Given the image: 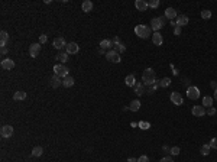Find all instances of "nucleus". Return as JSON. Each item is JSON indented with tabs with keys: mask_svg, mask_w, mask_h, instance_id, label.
<instances>
[{
	"mask_svg": "<svg viewBox=\"0 0 217 162\" xmlns=\"http://www.w3.org/2000/svg\"><path fill=\"white\" fill-rule=\"evenodd\" d=\"M57 59H58L61 64H65L67 61H68V54H67V52H59L58 55H57Z\"/></svg>",
	"mask_w": 217,
	"mask_h": 162,
	"instance_id": "nucleus-27",
	"label": "nucleus"
},
{
	"mask_svg": "<svg viewBox=\"0 0 217 162\" xmlns=\"http://www.w3.org/2000/svg\"><path fill=\"white\" fill-rule=\"evenodd\" d=\"M127 162H138V159H135V158H127Z\"/></svg>",
	"mask_w": 217,
	"mask_h": 162,
	"instance_id": "nucleus-45",
	"label": "nucleus"
},
{
	"mask_svg": "<svg viewBox=\"0 0 217 162\" xmlns=\"http://www.w3.org/2000/svg\"><path fill=\"white\" fill-rule=\"evenodd\" d=\"M0 135H2V137H6V139L12 137L13 136V127H12L10 124H5V126H2V129H0Z\"/></svg>",
	"mask_w": 217,
	"mask_h": 162,
	"instance_id": "nucleus-7",
	"label": "nucleus"
},
{
	"mask_svg": "<svg viewBox=\"0 0 217 162\" xmlns=\"http://www.w3.org/2000/svg\"><path fill=\"white\" fill-rule=\"evenodd\" d=\"M46 41H48V36H46V35H41L39 36V44H45Z\"/></svg>",
	"mask_w": 217,
	"mask_h": 162,
	"instance_id": "nucleus-40",
	"label": "nucleus"
},
{
	"mask_svg": "<svg viewBox=\"0 0 217 162\" xmlns=\"http://www.w3.org/2000/svg\"><path fill=\"white\" fill-rule=\"evenodd\" d=\"M164 18H153L151 20V29L152 31H155V32H159V29H162L164 28Z\"/></svg>",
	"mask_w": 217,
	"mask_h": 162,
	"instance_id": "nucleus-5",
	"label": "nucleus"
},
{
	"mask_svg": "<svg viewBox=\"0 0 217 162\" xmlns=\"http://www.w3.org/2000/svg\"><path fill=\"white\" fill-rule=\"evenodd\" d=\"M42 154H44V149H42L41 146H35V148L32 149V156H35V158L42 156Z\"/></svg>",
	"mask_w": 217,
	"mask_h": 162,
	"instance_id": "nucleus-29",
	"label": "nucleus"
},
{
	"mask_svg": "<svg viewBox=\"0 0 217 162\" xmlns=\"http://www.w3.org/2000/svg\"><path fill=\"white\" fill-rule=\"evenodd\" d=\"M159 162H174V161H172L171 156H164V158H162Z\"/></svg>",
	"mask_w": 217,
	"mask_h": 162,
	"instance_id": "nucleus-41",
	"label": "nucleus"
},
{
	"mask_svg": "<svg viewBox=\"0 0 217 162\" xmlns=\"http://www.w3.org/2000/svg\"><path fill=\"white\" fill-rule=\"evenodd\" d=\"M106 58H107V61H109V62H113V64H119V62L122 61V58H120V54H119L117 51H114V49L106 52Z\"/></svg>",
	"mask_w": 217,
	"mask_h": 162,
	"instance_id": "nucleus-4",
	"label": "nucleus"
},
{
	"mask_svg": "<svg viewBox=\"0 0 217 162\" xmlns=\"http://www.w3.org/2000/svg\"><path fill=\"white\" fill-rule=\"evenodd\" d=\"M201 18H203V19H210L211 18V12L210 10H201Z\"/></svg>",
	"mask_w": 217,
	"mask_h": 162,
	"instance_id": "nucleus-33",
	"label": "nucleus"
},
{
	"mask_svg": "<svg viewBox=\"0 0 217 162\" xmlns=\"http://www.w3.org/2000/svg\"><path fill=\"white\" fill-rule=\"evenodd\" d=\"M74 83H75V80H74L71 75H68V77H65L64 80H62V85H64L65 88H70V87H72V85H74Z\"/></svg>",
	"mask_w": 217,
	"mask_h": 162,
	"instance_id": "nucleus-20",
	"label": "nucleus"
},
{
	"mask_svg": "<svg viewBox=\"0 0 217 162\" xmlns=\"http://www.w3.org/2000/svg\"><path fill=\"white\" fill-rule=\"evenodd\" d=\"M52 45H54L55 49H62V48H65L67 46V42H65V39L62 38V36H58V38L54 39Z\"/></svg>",
	"mask_w": 217,
	"mask_h": 162,
	"instance_id": "nucleus-11",
	"label": "nucleus"
},
{
	"mask_svg": "<svg viewBox=\"0 0 217 162\" xmlns=\"http://www.w3.org/2000/svg\"><path fill=\"white\" fill-rule=\"evenodd\" d=\"M213 100H214L213 97L205 96V97L203 98V107L204 109H210V107H213Z\"/></svg>",
	"mask_w": 217,
	"mask_h": 162,
	"instance_id": "nucleus-23",
	"label": "nucleus"
},
{
	"mask_svg": "<svg viewBox=\"0 0 217 162\" xmlns=\"http://www.w3.org/2000/svg\"><path fill=\"white\" fill-rule=\"evenodd\" d=\"M54 72H55V75H58L59 78H64L68 77V70H67V67L64 64H55L54 65Z\"/></svg>",
	"mask_w": 217,
	"mask_h": 162,
	"instance_id": "nucleus-3",
	"label": "nucleus"
},
{
	"mask_svg": "<svg viewBox=\"0 0 217 162\" xmlns=\"http://www.w3.org/2000/svg\"><path fill=\"white\" fill-rule=\"evenodd\" d=\"M209 145L211 146V149H216V150H217V137H213V139L210 141V143H209Z\"/></svg>",
	"mask_w": 217,
	"mask_h": 162,
	"instance_id": "nucleus-37",
	"label": "nucleus"
},
{
	"mask_svg": "<svg viewBox=\"0 0 217 162\" xmlns=\"http://www.w3.org/2000/svg\"><path fill=\"white\" fill-rule=\"evenodd\" d=\"M139 127L140 129H143V130H146V129H149L151 127V124H149V122H139Z\"/></svg>",
	"mask_w": 217,
	"mask_h": 162,
	"instance_id": "nucleus-34",
	"label": "nucleus"
},
{
	"mask_svg": "<svg viewBox=\"0 0 217 162\" xmlns=\"http://www.w3.org/2000/svg\"><path fill=\"white\" fill-rule=\"evenodd\" d=\"M188 22H190V19H188V16H185V15H181V16L177 18V26H179V28L188 25Z\"/></svg>",
	"mask_w": 217,
	"mask_h": 162,
	"instance_id": "nucleus-17",
	"label": "nucleus"
},
{
	"mask_svg": "<svg viewBox=\"0 0 217 162\" xmlns=\"http://www.w3.org/2000/svg\"><path fill=\"white\" fill-rule=\"evenodd\" d=\"M191 113H192V116H196V117L207 116V114H205V109H204L203 106H194V107L191 109Z\"/></svg>",
	"mask_w": 217,
	"mask_h": 162,
	"instance_id": "nucleus-9",
	"label": "nucleus"
},
{
	"mask_svg": "<svg viewBox=\"0 0 217 162\" xmlns=\"http://www.w3.org/2000/svg\"><path fill=\"white\" fill-rule=\"evenodd\" d=\"M142 81H143V84L148 85V87L156 84V75H155V71H153L152 68H146V70L142 72Z\"/></svg>",
	"mask_w": 217,
	"mask_h": 162,
	"instance_id": "nucleus-1",
	"label": "nucleus"
},
{
	"mask_svg": "<svg viewBox=\"0 0 217 162\" xmlns=\"http://www.w3.org/2000/svg\"><path fill=\"white\" fill-rule=\"evenodd\" d=\"M2 68L3 70H7V71H10V70H13L15 68V61H12L10 58H6V59H3L2 61Z\"/></svg>",
	"mask_w": 217,
	"mask_h": 162,
	"instance_id": "nucleus-13",
	"label": "nucleus"
},
{
	"mask_svg": "<svg viewBox=\"0 0 217 162\" xmlns=\"http://www.w3.org/2000/svg\"><path fill=\"white\" fill-rule=\"evenodd\" d=\"M210 150H211V146L209 145V143H204L203 146H201V155H204V156H207L209 154H210Z\"/></svg>",
	"mask_w": 217,
	"mask_h": 162,
	"instance_id": "nucleus-30",
	"label": "nucleus"
},
{
	"mask_svg": "<svg viewBox=\"0 0 217 162\" xmlns=\"http://www.w3.org/2000/svg\"><path fill=\"white\" fill-rule=\"evenodd\" d=\"M169 98H171L172 104H175V106H181V104H184V98H182V96H181L178 91H172L171 96H169Z\"/></svg>",
	"mask_w": 217,
	"mask_h": 162,
	"instance_id": "nucleus-8",
	"label": "nucleus"
},
{
	"mask_svg": "<svg viewBox=\"0 0 217 162\" xmlns=\"http://www.w3.org/2000/svg\"><path fill=\"white\" fill-rule=\"evenodd\" d=\"M165 18L169 20H174L177 18V10H175L174 7H168V9L165 10Z\"/></svg>",
	"mask_w": 217,
	"mask_h": 162,
	"instance_id": "nucleus-16",
	"label": "nucleus"
},
{
	"mask_svg": "<svg viewBox=\"0 0 217 162\" xmlns=\"http://www.w3.org/2000/svg\"><path fill=\"white\" fill-rule=\"evenodd\" d=\"M211 87H213L214 90H216V88H217V84H216V81H211Z\"/></svg>",
	"mask_w": 217,
	"mask_h": 162,
	"instance_id": "nucleus-46",
	"label": "nucleus"
},
{
	"mask_svg": "<svg viewBox=\"0 0 217 162\" xmlns=\"http://www.w3.org/2000/svg\"><path fill=\"white\" fill-rule=\"evenodd\" d=\"M139 109H140V101H139V100H133V101L130 103V106H129V110L138 111Z\"/></svg>",
	"mask_w": 217,
	"mask_h": 162,
	"instance_id": "nucleus-28",
	"label": "nucleus"
},
{
	"mask_svg": "<svg viewBox=\"0 0 217 162\" xmlns=\"http://www.w3.org/2000/svg\"><path fill=\"white\" fill-rule=\"evenodd\" d=\"M179 152H181V149L178 148V146H172L171 148V155H179Z\"/></svg>",
	"mask_w": 217,
	"mask_h": 162,
	"instance_id": "nucleus-38",
	"label": "nucleus"
},
{
	"mask_svg": "<svg viewBox=\"0 0 217 162\" xmlns=\"http://www.w3.org/2000/svg\"><path fill=\"white\" fill-rule=\"evenodd\" d=\"M164 152L165 154H171V149H169L168 146H164Z\"/></svg>",
	"mask_w": 217,
	"mask_h": 162,
	"instance_id": "nucleus-44",
	"label": "nucleus"
},
{
	"mask_svg": "<svg viewBox=\"0 0 217 162\" xmlns=\"http://www.w3.org/2000/svg\"><path fill=\"white\" fill-rule=\"evenodd\" d=\"M100 46H101V49H109V48H112L114 45H113V41H110V39H103L100 42Z\"/></svg>",
	"mask_w": 217,
	"mask_h": 162,
	"instance_id": "nucleus-26",
	"label": "nucleus"
},
{
	"mask_svg": "<svg viewBox=\"0 0 217 162\" xmlns=\"http://www.w3.org/2000/svg\"><path fill=\"white\" fill-rule=\"evenodd\" d=\"M125 83L127 87H135V85H136V78H135L133 74H129V75H126Z\"/></svg>",
	"mask_w": 217,
	"mask_h": 162,
	"instance_id": "nucleus-18",
	"label": "nucleus"
},
{
	"mask_svg": "<svg viewBox=\"0 0 217 162\" xmlns=\"http://www.w3.org/2000/svg\"><path fill=\"white\" fill-rule=\"evenodd\" d=\"M138 162H149V158H148V155H142L138 158Z\"/></svg>",
	"mask_w": 217,
	"mask_h": 162,
	"instance_id": "nucleus-39",
	"label": "nucleus"
},
{
	"mask_svg": "<svg viewBox=\"0 0 217 162\" xmlns=\"http://www.w3.org/2000/svg\"><path fill=\"white\" fill-rule=\"evenodd\" d=\"M161 3H159V0H151V2H148V6L152 7V9H156Z\"/></svg>",
	"mask_w": 217,
	"mask_h": 162,
	"instance_id": "nucleus-32",
	"label": "nucleus"
},
{
	"mask_svg": "<svg viewBox=\"0 0 217 162\" xmlns=\"http://www.w3.org/2000/svg\"><path fill=\"white\" fill-rule=\"evenodd\" d=\"M0 52H2V55H5V54H7V48H6V46H2V49H0Z\"/></svg>",
	"mask_w": 217,
	"mask_h": 162,
	"instance_id": "nucleus-43",
	"label": "nucleus"
},
{
	"mask_svg": "<svg viewBox=\"0 0 217 162\" xmlns=\"http://www.w3.org/2000/svg\"><path fill=\"white\" fill-rule=\"evenodd\" d=\"M25 98H26V93L25 91H16L13 94V100H16V101H22Z\"/></svg>",
	"mask_w": 217,
	"mask_h": 162,
	"instance_id": "nucleus-25",
	"label": "nucleus"
},
{
	"mask_svg": "<svg viewBox=\"0 0 217 162\" xmlns=\"http://www.w3.org/2000/svg\"><path fill=\"white\" fill-rule=\"evenodd\" d=\"M135 7L138 9L139 12H145V10H148V2H145V0H136L135 2Z\"/></svg>",
	"mask_w": 217,
	"mask_h": 162,
	"instance_id": "nucleus-15",
	"label": "nucleus"
},
{
	"mask_svg": "<svg viewBox=\"0 0 217 162\" xmlns=\"http://www.w3.org/2000/svg\"><path fill=\"white\" fill-rule=\"evenodd\" d=\"M152 42H153V45L161 46V45H162V42H164V38H162V35H161L159 32L152 33Z\"/></svg>",
	"mask_w": 217,
	"mask_h": 162,
	"instance_id": "nucleus-14",
	"label": "nucleus"
},
{
	"mask_svg": "<svg viewBox=\"0 0 217 162\" xmlns=\"http://www.w3.org/2000/svg\"><path fill=\"white\" fill-rule=\"evenodd\" d=\"M216 113H217V110L214 109V107H210V109L205 110V114H207V116H214Z\"/></svg>",
	"mask_w": 217,
	"mask_h": 162,
	"instance_id": "nucleus-36",
	"label": "nucleus"
},
{
	"mask_svg": "<svg viewBox=\"0 0 217 162\" xmlns=\"http://www.w3.org/2000/svg\"><path fill=\"white\" fill-rule=\"evenodd\" d=\"M67 54L68 55H72V54H78L80 51V46L78 44H75V42H70V44H67Z\"/></svg>",
	"mask_w": 217,
	"mask_h": 162,
	"instance_id": "nucleus-12",
	"label": "nucleus"
},
{
	"mask_svg": "<svg viewBox=\"0 0 217 162\" xmlns=\"http://www.w3.org/2000/svg\"><path fill=\"white\" fill-rule=\"evenodd\" d=\"M151 26H146V25H138L135 28V33L138 35L140 39H148L151 36Z\"/></svg>",
	"mask_w": 217,
	"mask_h": 162,
	"instance_id": "nucleus-2",
	"label": "nucleus"
},
{
	"mask_svg": "<svg viewBox=\"0 0 217 162\" xmlns=\"http://www.w3.org/2000/svg\"><path fill=\"white\" fill-rule=\"evenodd\" d=\"M213 98H214V100H217V88L214 90V96H213Z\"/></svg>",
	"mask_w": 217,
	"mask_h": 162,
	"instance_id": "nucleus-47",
	"label": "nucleus"
},
{
	"mask_svg": "<svg viewBox=\"0 0 217 162\" xmlns=\"http://www.w3.org/2000/svg\"><path fill=\"white\" fill-rule=\"evenodd\" d=\"M113 49H114V51H117L119 54H120V52H125L126 46L123 45V44H119V45H116V46H114V48H113Z\"/></svg>",
	"mask_w": 217,
	"mask_h": 162,
	"instance_id": "nucleus-35",
	"label": "nucleus"
},
{
	"mask_svg": "<svg viewBox=\"0 0 217 162\" xmlns=\"http://www.w3.org/2000/svg\"><path fill=\"white\" fill-rule=\"evenodd\" d=\"M174 33H175V35H179V33H181V28H179V26H175V29H174Z\"/></svg>",
	"mask_w": 217,
	"mask_h": 162,
	"instance_id": "nucleus-42",
	"label": "nucleus"
},
{
	"mask_svg": "<svg viewBox=\"0 0 217 162\" xmlns=\"http://www.w3.org/2000/svg\"><path fill=\"white\" fill-rule=\"evenodd\" d=\"M187 97L191 98V100H197L200 97V90H198V87L196 85H190L188 88H187Z\"/></svg>",
	"mask_w": 217,
	"mask_h": 162,
	"instance_id": "nucleus-6",
	"label": "nucleus"
},
{
	"mask_svg": "<svg viewBox=\"0 0 217 162\" xmlns=\"http://www.w3.org/2000/svg\"><path fill=\"white\" fill-rule=\"evenodd\" d=\"M51 85H52L54 88H58L59 85H62V80H61L58 75H54V77L51 78Z\"/></svg>",
	"mask_w": 217,
	"mask_h": 162,
	"instance_id": "nucleus-24",
	"label": "nucleus"
},
{
	"mask_svg": "<svg viewBox=\"0 0 217 162\" xmlns=\"http://www.w3.org/2000/svg\"><path fill=\"white\" fill-rule=\"evenodd\" d=\"M7 41H9V33L6 31H2L0 32V46H6Z\"/></svg>",
	"mask_w": 217,
	"mask_h": 162,
	"instance_id": "nucleus-21",
	"label": "nucleus"
},
{
	"mask_svg": "<svg viewBox=\"0 0 217 162\" xmlns=\"http://www.w3.org/2000/svg\"><path fill=\"white\" fill-rule=\"evenodd\" d=\"M81 9H83V12L86 13H90L93 10V3L90 0H86V2H83V5H81Z\"/></svg>",
	"mask_w": 217,
	"mask_h": 162,
	"instance_id": "nucleus-22",
	"label": "nucleus"
},
{
	"mask_svg": "<svg viewBox=\"0 0 217 162\" xmlns=\"http://www.w3.org/2000/svg\"><path fill=\"white\" fill-rule=\"evenodd\" d=\"M169 84H171V78H168V77L162 78V80L159 81V87H162V88H165V87H168Z\"/></svg>",
	"mask_w": 217,
	"mask_h": 162,
	"instance_id": "nucleus-31",
	"label": "nucleus"
},
{
	"mask_svg": "<svg viewBox=\"0 0 217 162\" xmlns=\"http://www.w3.org/2000/svg\"><path fill=\"white\" fill-rule=\"evenodd\" d=\"M135 93H136L138 96H143L145 93H146V88H145L143 83H138V84L135 85Z\"/></svg>",
	"mask_w": 217,
	"mask_h": 162,
	"instance_id": "nucleus-19",
	"label": "nucleus"
},
{
	"mask_svg": "<svg viewBox=\"0 0 217 162\" xmlns=\"http://www.w3.org/2000/svg\"><path fill=\"white\" fill-rule=\"evenodd\" d=\"M39 54H41V44H32L29 46V55L32 58H36Z\"/></svg>",
	"mask_w": 217,
	"mask_h": 162,
	"instance_id": "nucleus-10",
	"label": "nucleus"
}]
</instances>
